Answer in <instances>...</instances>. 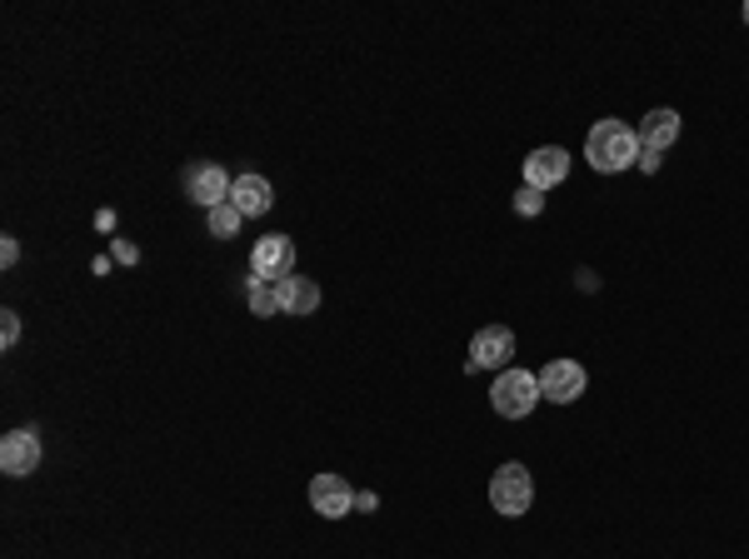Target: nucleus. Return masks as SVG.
<instances>
[{
    "label": "nucleus",
    "instance_id": "nucleus-11",
    "mask_svg": "<svg viewBox=\"0 0 749 559\" xmlns=\"http://www.w3.org/2000/svg\"><path fill=\"white\" fill-rule=\"evenodd\" d=\"M275 295H281V315H315L320 310V285L305 275H285L281 285H275Z\"/></svg>",
    "mask_w": 749,
    "mask_h": 559
},
{
    "label": "nucleus",
    "instance_id": "nucleus-9",
    "mask_svg": "<svg viewBox=\"0 0 749 559\" xmlns=\"http://www.w3.org/2000/svg\"><path fill=\"white\" fill-rule=\"evenodd\" d=\"M565 176H570V150H565V146H540V150H530V156H525V186H535V190H545V196H550Z\"/></svg>",
    "mask_w": 749,
    "mask_h": 559
},
{
    "label": "nucleus",
    "instance_id": "nucleus-17",
    "mask_svg": "<svg viewBox=\"0 0 749 559\" xmlns=\"http://www.w3.org/2000/svg\"><path fill=\"white\" fill-rule=\"evenodd\" d=\"M15 340H21V315H15V310H0V345L11 350Z\"/></svg>",
    "mask_w": 749,
    "mask_h": 559
},
{
    "label": "nucleus",
    "instance_id": "nucleus-18",
    "mask_svg": "<svg viewBox=\"0 0 749 559\" xmlns=\"http://www.w3.org/2000/svg\"><path fill=\"white\" fill-rule=\"evenodd\" d=\"M15 260H21V245H15V235H0V265L11 270Z\"/></svg>",
    "mask_w": 749,
    "mask_h": 559
},
{
    "label": "nucleus",
    "instance_id": "nucleus-4",
    "mask_svg": "<svg viewBox=\"0 0 749 559\" xmlns=\"http://www.w3.org/2000/svg\"><path fill=\"white\" fill-rule=\"evenodd\" d=\"M250 275H261L265 285H281L285 275H295V240L291 235H261L250 250Z\"/></svg>",
    "mask_w": 749,
    "mask_h": 559
},
{
    "label": "nucleus",
    "instance_id": "nucleus-12",
    "mask_svg": "<svg viewBox=\"0 0 749 559\" xmlns=\"http://www.w3.org/2000/svg\"><path fill=\"white\" fill-rule=\"evenodd\" d=\"M230 205L240 210V215H265V210L275 205V190L265 176H235V190H230Z\"/></svg>",
    "mask_w": 749,
    "mask_h": 559
},
{
    "label": "nucleus",
    "instance_id": "nucleus-13",
    "mask_svg": "<svg viewBox=\"0 0 749 559\" xmlns=\"http://www.w3.org/2000/svg\"><path fill=\"white\" fill-rule=\"evenodd\" d=\"M675 140H679V110H665V105H660V110H650L645 120H640V146L645 150H660V156H665Z\"/></svg>",
    "mask_w": 749,
    "mask_h": 559
},
{
    "label": "nucleus",
    "instance_id": "nucleus-21",
    "mask_svg": "<svg viewBox=\"0 0 749 559\" xmlns=\"http://www.w3.org/2000/svg\"><path fill=\"white\" fill-rule=\"evenodd\" d=\"M745 21H749V6H745Z\"/></svg>",
    "mask_w": 749,
    "mask_h": 559
},
{
    "label": "nucleus",
    "instance_id": "nucleus-7",
    "mask_svg": "<svg viewBox=\"0 0 749 559\" xmlns=\"http://www.w3.org/2000/svg\"><path fill=\"white\" fill-rule=\"evenodd\" d=\"M584 384H590V375H584L580 360H550L540 370V394L550 404H574L584 394Z\"/></svg>",
    "mask_w": 749,
    "mask_h": 559
},
{
    "label": "nucleus",
    "instance_id": "nucleus-8",
    "mask_svg": "<svg viewBox=\"0 0 749 559\" xmlns=\"http://www.w3.org/2000/svg\"><path fill=\"white\" fill-rule=\"evenodd\" d=\"M0 470L15 479L35 475L41 470V435L35 430H11V435L0 440Z\"/></svg>",
    "mask_w": 749,
    "mask_h": 559
},
{
    "label": "nucleus",
    "instance_id": "nucleus-10",
    "mask_svg": "<svg viewBox=\"0 0 749 559\" xmlns=\"http://www.w3.org/2000/svg\"><path fill=\"white\" fill-rule=\"evenodd\" d=\"M310 509L320 519H345L355 509V489L340 475H315L310 479Z\"/></svg>",
    "mask_w": 749,
    "mask_h": 559
},
{
    "label": "nucleus",
    "instance_id": "nucleus-14",
    "mask_svg": "<svg viewBox=\"0 0 749 559\" xmlns=\"http://www.w3.org/2000/svg\"><path fill=\"white\" fill-rule=\"evenodd\" d=\"M240 291H245V300H250V315H261V320L281 315V295H275V285H265L261 275H245L240 280Z\"/></svg>",
    "mask_w": 749,
    "mask_h": 559
},
{
    "label": "nucleus",
    "instance_id": "nucleus-3",
    "mask_svg": "<svg viewBox=\"0 0 749 559\" xmlns=\"http://www.w3.org/2000/svg\"><path fill=\"white\" fill-rule=\"evenodd\" d=\"M489 505H495L505 519L525 515V509L535 505V479L520 460H510V465H499L495 475H489Z\"/></svg>",
    "mask_w": 749,
    "mask_h": 559
},
{
    "label": "nucleus",
    "instance_id": "nucleus-20",
    "mask_svg": "<svg viewBox=\"0 0 749 559\" xmlns=\"http://www.w3.org/2000/svg\"><path fill=\"white\" fill-rule=\"evenodd\" d=\"M660 160H665V156H660V150H645V146H640V170H645V176H655V170H660Z\"/></svg>",
    "mask_w": 749,
    "mask_h": 559
},
{
    "label": "nucleus",
    "instance_id": "nucleus-19",
    "mask_svg": "<svg viewBox=\"0 0 749 559\" xmlns=\"http://www.w3.org/2000/svg\"><path fill=\"white\" fill-rule=\"evenodd\" d=\"M110 250H115V260H120V265H136V260H140V250H136V245H125V240H115Z\"/></svg>",
    "mask_w": 749,
    "mask_h": 559
},
{
    "label": "nucleus",
    "instance_id": "nucleus-1",
    "mask_svg": "<svg viewBox=\"0 0 749 559\" xmlns=\"http://www.w3.org/2000/svg\"><path fill=\"white\" fill-rule=\"evenodd\" d=\"M584 160L600 176H620V170L640 166V130H630L624 120H594L584 135Z\"/></svg>",
    "mask_w": 749,
    "mask_h": 559
},
{
    "label": "nucleus",
    "instance_id": "nucleus-6",
    "mask_svg": "<svg viewBox=\"0 0 749 559\" xmlns=\"http://www.w3.org/2000/svg\"><path fill=\"white\" fill-rule=\"evenodd\" d=\"M230 190H235V180H230L225 170L215 166V160H200V166L186 170V196H190V205L215 210V205H225V200H230Z\"/></svg>",
    "mask_w": 749,
    "mask_h": 559
},
{
    "label": "nucleus",
    "instance_id": "nucleus-16",
    "mask_svg": "<svg viewBox=\"0 0 749 559\" xmlns=\"http://www.w3.org/2000/svg\"><path fill=\"white\" fill-rule=\"evenodd\" d=\"M515 210H520L525 220H535L545 210V190H535V186H520L515 190Z\"/></svg>",
    "mask_w": 749,
    "mask_h": 559
},
{
    "label": "nucleus",
    "instance_id": "nucleus-15",
    "mask_svg": "<svg viewBox=\"0 0 749 559\" xmlns=\"http://www.w3.org/2000/svg\"><path fill=\"white\" fill-rule=\"evenodd\" d=\"M240 225H245V215H240L230 200H225V205H215V210H205V230H210L215 240H235Z\"/></svg>",
    "mask_w": 749,
    "mask_h": 559
},
{
    "label": "nucleus",
    "instance_id": "nucleus-2",
    "mask_svg": "<svg viewBox=\"0 0 749 559\" xmlns=\"http://www.w3.org/2000/svg\"><path fill=\"white\" fill-rule=\"evenodd\" d=\"M540 375L520 370V365H510V370H499L495 384H489V404H495V414H505V420H525V414L540 404Z\"/></svg>",
    "mask_w": 749,
    "mask_h": 559
},
{
    "label": "nucleus",
    "instance_id": "nucleus-5",
    "mask_svg": "<svg viewBox=\"0 0 749 559\" xmlns=\"http://www.w3.org/2000/svg\"><path fill=\"white\" fill-rule=\"evenodd\" d=\"M515 360V335L505 325H485V330L470 340V360L465 370H510Z\"/></svg>",
    "mask_w": 749,
    "mask_h": 559
}]
</instances>
